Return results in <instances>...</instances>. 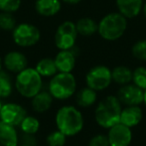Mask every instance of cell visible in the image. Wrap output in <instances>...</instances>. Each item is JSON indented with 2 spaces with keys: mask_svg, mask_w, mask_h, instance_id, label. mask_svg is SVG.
Returning a JSON list of instances; mask_svg holds the SVG:
<instances>
[{
  "mask_svg": "<svg viewBox=\"0 0 146 146\" xmlns=\"http://www.w3.org/2000/svg\"><path fill=\"white\" fill-rule=\"evenodd\" d=\"M85 83L87 87L96 92L106 90L112 83L111 70L104 65L94 66L86 74Z\"/></svg>",
  "mask_w": 146,
  "mask_h": 146,
  "instance_id": "ba28073f",
  "label": "cell"
},
{
  "mask_svg": "<svg viewBox=\"0 0 146 146\" xmlns=\"http://www.w3.org/2000/svg\"><path fill=\"white\" fill-rule=\"evenodd\" d=\"M57 71L60 73H71L76 66L75 47L71 50H59L54 58Z\"/></svg>",
  "mask_w": 146,
  "mask_h": 146,
  "instance_id": "4fadbf2b",
  "label": "cell"
},
{
  "mask_svg": "<svg viewBox=\"0 0 146 146\" xmlns=\"http://www.w3.org/2000/svg\"><path fill=\"white\" fill-rule=\"evenodd\" d=\"M122 104L116 96H107L97 104L94 111L95 121L100 127L109 129L120 122Z\"/></svg>",
  "mask_w": 146,
  "mask_h": 146,
  "instance_id": "7a4b0ae2",
  "label": "cell"
},
{
  "mask_svg": "<svg viewBox=\"0 0 146 146\" xmlns=\"http://www.w3.org/2000/svg\"><path fill=\"white\" fill-rule=\"evenodd\" d=\"M131 55L139 61H146V39L135 42L131 47Z\"/></svg>",
  "mask_w": 146,
  "mask_h": 146,
  "instance_id": "484cf974",
  "label": "cell"
},
{
  "mask_svg": "<svg viewBox=\"0 0 146 146\" xmlns=\"http://www.w3.org/2000/svg\"><path fill=\"white\" fill-rule=\"evenodd\" d=\"M41 32L34 24L23 22L16 25L12 31V40L14 44L21 48L35 46L40 41Z\"/></svg>",
  "mask_w": 146,
  "mask_h": 146,
  "instance_id": "8992f818",
  "label": "cell"
},
{
  "mask_svg": "<svg viewBox=\"0 0 146 146\" xmlns=\"http://www.w3.org/2000/svg\"><path fill=\"white\" fill-rule=\"evenodd\" d=\"M18 134L16 127L0 120V146H18Z\"/></svg>",
  "mask_w": 146,
  "mask_h": 146,
  "instance_id": "ac0fdd59",
  "label": "cell"
},
{
  "mask_svg": "<svg viewBox=\"0 0 146 146\" xmlns=\"http://www.w3.org/2000/svg\"><path fill=\"white\" fill-rule=\"evenodd\" d=\"M53 96L46 90H40L31 98V106L37 113H43L49 110L53 104Z\"/></svg>",
  "mask_w": 146,
  "mask_h": 146,
  "instance_id": "e0dca14e",
  "label": "cell"
},
{
  "mask_svg": "<svg viewBox=\"0 0 146 146\" xmlns=\"http://www.w3.org/2000/svg\"><path fill=\"white\" fill-rule=\"evenodd\" d=\"M17 25L14 13L0 12V29L3 31H13Z\"/></svg>",
  "mask_w": 146,
  "mask_h": 146,
  "instance_id": "d4e9b609",
  "label": "cell"
},
{
  "mask_svg": "<svg viewBox=\"0 0 146 146\" xmlns=\"http://www.w3.org/2000/svg\"><path fill=\"white\" fill-rule=\"evenodd\" d=\"M117 11L127 19H133L142 12L144 0H116Z\"/></svg>",
  "mask_w": 146,
  "mask_h": 146,
  "instance_id": "5bb4252c",
  "label": "cell"
},
{
  "mask_svg": "<svg viewBox=\"0 0 146 146\" xmlns=\"http://www.w3.org/2000/svg\"><path fill=\"white\" fill-rule=\"evenodd\" d=\"M76 29L78 35L83 37H91L97 33L98 22L91 17H82L76 22Z\"/></svg>",
  "mask_w": 146,
  "mask_h": 146,
  "instance_id": "ffe728a7",
  "label": "cell"
},
{
  "mask_svg": "<svg viewBox=\"0 0 146 146\" xmlns=\"http://www.w3.org/2000/svg\"><path fill=\"white\" fill-rule=\"evenodd\" d=\"M2 67H3V61H2L1 57H0V72L2 71Z\"/></svg>",
  "mask_w": 146,
  "mask_h": 146,
  "instance_id": "d6a6232c",
  "label": "cell"
},
{
  "mask_svg": "<svg viewBox=\"0 0 146 146\" xmlns=\"http://www.w3.org/2000/svg\"><path fill=\"white\" fill-rule=\"evenodd\" d=\"M128 26V19L117 12H110L104 15L98 22L97 33L103 40L113 42L125 34Z\"/></svg>",
  "mask_w": 146,
  "mask_h": 146,
  "instance_id": "3957f363",
  "label": "cell"
},
{
  "mask_svg": "<svg viewBox=\"0 0 146 146\" xmlns=\"http://www.w3.org/2000/svg\"><path fill=\"white\" fill-rule=\"evenodd\" d=\"M132 70L126 66H116L111 70L112 82L119 86H124L132 83Z\"/></svg>",
  "mask_w": 146,
  "mask_h": 146,
  "instance_id": "44dd1931",
  "label": "cell"
},
{
  "mask_svg": "<svg viewBox=\"0 0 146 146\" xmlns=\"http://www.w3.org/2000/svg\"><path fill=\"white\" fill-rule=\"evenodd\" d=\"M117 98L120 102L125 106H139L143 104L144 90L134 84H127L121 86L117 90Z\"/></svg>",
  "mask_w": 146,
  "mask_h": 146,
  "instance_id": "30bf717a",
  "label": "cell"
},
{
  "mask_svg": "<svg viewBox=\"0 0 146 146\" xmlns=\"http://www.w3.org/2000/svg\"><path fill=\"white\" fill-rule=\"evenodd\" d=\"M35 70L42 78H52L58 73L54 59L52 58H42L37 62Z\"/></svg>",
  "mask_w": 146,
  "mask_h": 146,
  "instance_id": "7402d4cb",
  "label": "cell"
},
{
  "mask_svg": "<svg viewBox=\"0 0 146 146\" xmlns=\"http://www.w3.org/2000/svg\"><path fill=\"white\" fill-rule=\"evenodd\" d=\"M132 83L137 87L146 90V68L137 67L132 72Z\"/></svg>",
  "mask_w": 146,
  "mask_h": 146,
  "instance_id": "4316f807",
  "label": "cell"
},
{
  "mask_svg": "<svg viewBox=\"0 0 146 146\" xmlns=\"http://www.w3.org/2000/svg\"><path fill=\"white\" fill-rule=\"evenodd\" d=\"M88 146H110L107 135L96 134L88 142Z\"/></svg>",
  "mask_w": 146,
  "mask_h": 146,
  "instance_id": "f546056e",
  "label": "cell"
},
{
  "mask_svg": "<svg viewBox=\"0 0 146 146\" xmlns=\"http://www.w3.org/2000/svg\"><path fill=\"white\" fill-rule=\"evenodd\" d=\"M61 7V0H35L34 2V9L41 17H53L60 12Z\"/></svg>",
  "mask_w": 146,
  "mask_h": 146,
  "instance_id": "9a60e30c",
  "label": "cell"
},
{
  "mask_svg": "<svg viewBox=\"0 0 146 146\" xmlns=\"http://www.w3.org/2000/svg\"><path fill=\"white\" fill-rule=\"evenodd\" d=\"M61 1L66 4H69V5H77V4L81 3L83 0H61Z\"/></svg>",
  "mask_w": 146,
  "mask_h": 146,
  "instance_id": "4dcf8cb0",
  "label": "cell"
},
{
  "mask_svg": "<svg viewBox=\"0 0 146 146\" xmlns=\"http://www.w3.org/2000/svg\"><path fill=\"white\" fill-rule=\"evenodd\" d=\"M26 115L27 111L25 108L21 104L15 102L3 104L0 110V120L13 127L19 126Z\"/></svg>",
  "mask_w": 146,
  "mask_h": 146,
  "instance_id": "9c48e42d",
  "label": "cell"
},
{
  "mask_svg": "<svg viewBox=\"0 0 146 146\" xmlns=\"http://www.w3.org/2000/svg\"><path fill=\"white\" fill-rule=\"evenodd\" d=\"M142 13H143V15H144V17L146 18V2H144V4H143V8H142Z\"/></svg>",
  "mask_w": 146,
  "mask_h": 146,
  "instance_id": "1f68e13d",
  "label": "cell"
},
{
  "mask_svg": "<svg viewBox=\"0 0 146 146\" xmlns=\"http://www.w3.org/2000/svg\"><path fill=\"white\" fill-rule=\"evenodd\" d=\"M2 106H3V104H2V102H1V98H0V110H1Z\"/></svg>",
  "mask_w": 146,
  "mask_h": 146,
  "instance_id": "e575fe53",
  "label": "cell"
},
{
  "mask_svg": "<svg viewBox=\"0 0 146 146\" xmlns=\"http://www.w3.org/2000/svg\"><path fill=\"white\" fill-rule=\"evenodd\" d=\"M42 77L35 68L27 67L17 74L14 82V87L20 96L26 98H32L42 90Z\"/></svg>",
  "mask_w": 146,
  "mask_h": 146,
  "instance_id": "277c9868",
  "label": "cell"
},
{
  "mask_svg": "<svg viewBox=\"0 0 146 146\" xmlns=\"http://www.w3.org/2000/svg\"><path fill=\"white\" fill-rule=\"evenodd\" d=\"M143 118V111L139 106H126L122 108L120 114V122L126 126L135 127L141 122Z\"/></svg>",
  "mask_w": 146,
  "mask_h": 146,
  "instance_id": "2e32d148",
  "label": "cell"
},
{
  "mask_svg": "<svg viewBox=\"0 0 146 146\" xmlns=\"http://www.w3.org/2000/svg\"><path fill=\"white\" fill-rule=\"evenodd\" d=\"M110 146H129L132 141L131 128L121 122L113 125L107 133Z\"/></svg>",
  "mask_w": 146,
  "mask_h": 146,
  "instance_id": "8fae6325",
  "label": "cell"
},
{
  "mask_svg": "<svg viewBox=\"0 0 146 146\" xmlns=\"http://www.w3.org/2000/svg\"><path fill=\"white\" fill-rule=\"evenodd\" d=\"M96 102H97V92L89 87L81 88L76 94V104L79 108H90Z\"/></svg>",
  "mask_w": 146,
  "mask_h": 146,
  "instance_id": "d6986e66",
  "label": "cell"
},
{
  "mask_svg": "<svg viewBox=\"0 0 146 146\" xmlns=\"http://www.w3.org/2000/svg\"><path fill=\"white\" fill-rule=\"evenodd\" d=\"M77 82L72 73H58L50 78L48 92L53 98L65 100L70 98L76 92Z\"/></svg>",
  "mask_w": 146,
  "mask_h": 146,
  "instance_id": "5b68a950",
  "label": "cell"
},
{
  "mask_svg": "<svg viewBox=\"0 0 146 146\" xmlns=\"http://www.w3.org/2000/svg\"><path fill=\"white\" fill-rule=\"evenodd\" d=\"M143 104H144L145 106H146V90H144V98H143Z\"/></svg>",
  "mask_w": 146,
  "mask_h": 146,
  "instance_id": "836d02e7",
  "label": "cell"
},
{
  "mask_svg": "<svg viewBox=\"0 0 146 146\" xmlns=\"http://www.w3.org/2000/svg\"><path fill=\"white\" fill-rule=\"evenodd\" d=\"M3 66L8 72L18 74L28 67L27 57L19 51H10L2 59Z\"/></svg>",
  "mask_w": 146,
  "mask_h": 146,
  "instance_id": "7c38bea8",
  "label": "cell"
},
{
  "mask_svg": "<svg viewBox=\"0 0 146 146\" xmlns=\"http://www.w3.org/2000/svg\"><path fill=\"white\" fill-rule=\"evenodd\" d=\"M19 127L24 134L34 135L38 132L39 128H40V121L35 116L26 115L21 121Z\"/></svg>",
  "mask_w": 146,
  "mask_h": 146,
  "instance_id": "603a6c76",
  "label": "cell"
},
{
  "mask_svg": "<svg viewBox=\"0 0 146 146\" xmlns=\"http://www.w3.org/2000/svg\"><path fill=\"white\" fill-rule=\"evenodd\" d=\"M22 0H0V12L15 13L21 7Z\"/></svg>",
  "mask_w": 146,
  "mask_h": 146,
  "instance_id": "f1b7e54d",
  "label": "cell"
},
{
  "mask_svg": "<svg viewBox=\"0 0 146 146\" xmlns=\"http://www.w3.org/2000/svg\"><path fill=\"white\" fill-rule=\"evenodd\" d=\"M19 146H33V145H29V144H24V143H23V144H22V145H19Z\"/></svg>",
  "mask_w": 146,
  "mask_h": 146,
  "instance_id": "d590c367",
  "label": "cell"
},
{
  "mask_svg": "<svg viewBox=\"0 0 146 146\" xmlns=\"http://www.w3.org/2000/svg\"><path fill=\"white\" fill-rule=\"evenodd\" d=\"M66 135L57 129L47 135L46 143L48 146H64L66 143Z\"/></svg>",
  "mask_w": 146,
  "mask_h": 146,
  "instance_id": "83f0119b",
  "label": "cell"
},
{
  "mask_svg": "<svg viewBox=\"0 0 146 146\" xmlns=\"http://www.w3.org/2000/svg\"><path fill=\"white\" fill-rule=\"evenodd\" d=\"M55 124L57 129L67 137L75 136L84 127L83 114L75 106H63L56 112Z\"/></svg>",
  "mask_w": 146,
  "mask_h": 146,
  "instance_id": "6da1fadb",
  "label": "cell"
},
{
  "mask_svg": "<svg viewBox=\"0 0 146 146\" xmlns=\"http://www.w3.org/2000/svg\"><path fill=\"white\" fill-rule=\"evenodd\" d=\"M13 90V83L6 72H0V98H7Z\"/></svg>",
  "mask_w": 146,
  "mask_h": 146,
  "instance_id": "cb8c5ba5",
  "label": "cell"
},
{
  "mask_svg": "<svg viewBox=\"0 0 146 146\" xmlns=\"http://www.w3.org/2000/svg\"><path fill=\"white\" fill-rule=\"evenodd\" d=\"M76 24L73 21H63L56 28L54 34V44L58 50H71L75 47L78 38Z\"/></svg>",
  "mask_w": 146,
  "mask_h": 146,
  "instance_id": "52a82bcc",
  "label": "cell"
}]
</instances>
